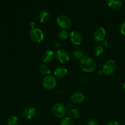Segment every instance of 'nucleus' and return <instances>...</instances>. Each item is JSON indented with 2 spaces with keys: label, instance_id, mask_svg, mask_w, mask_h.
<instances>
[{
  "label": "nucleus",
  "instance_id": "5",
  "mask_svg": "<svg viewBox=\"0 0 125 125\" xmlns=\"http://www.w3.org/2000/svg\"><path fill=\"white\" fill-rule=\"evenodd\" d=\"M56 78L54 76H46L42 81V86L45 90H52L56 87Z\"/></svg>",
  "mask_w": 125,
  "mask_h": 125
},
{
  "label": "nucleus",
  "instance_id": "6",
  "mask_svg": "<svg viewBox=\"0 0 125 125\" xmlns=\"http://www.w3.org/2000/svg\"><path fill=\"white\" fill-rule=\"evenodd\" d=\"M116 69V63L113 60H109L104 63L102 67L103 74L110 75L113 74Z\"/></svg>",
  "mask_w": 125,
  "mask_h": 125
},
{
  "label": "nucleus",
  "instance_id": "2",
  "mask_svg": "<svg viewBox=\"0 0 125 125\" xmlns=\"http://www.w3.org/2000/svg\"><path fill=\"white\" fill-rule=\"evenodd\" d=\"M52 114L55 117L59 118H62L67 113V109L64 104L61 103H56L53 106Z\"/></svg>",
  "mask_w": 125,
  "mask_h": 125
},
{
  "label": "nucleus",
  "instance_id": "24",
  "mask_svg": "<svg viewBox=\"0 0 125 125\" xmlns=\"http://www.w3.org/2000/svg\"><path fill=\"white\" fill-rule=\"evenodd\" d=\"M87 125H99V122L95 118H91L88 120Z\"/></svg>",
  "mask_w": 125,
  "mask_h": 125
},
{
  "label": "nucleus",
  "instance_id": "16",
  "mask_svg": "<svg viewBox=\"0 0 125 125\" xmlns=\"http://www.w3.org/2000/svg\"><path fill=\"white\" fill-rule=\"evenodd\" d=\"M49 18H50V15L47 11L42 10L39 13V18L40 23L44 24V23H47L49 21Z\"/></svg>",
  "mask_w": 125,
  "mask_h": 125
},
{
  "label": "nucleus",
  "instance_id": "19",
  "mask_svg": "<svg viewBox=\"0 0 125 125\" xmlns=\"http://www.w3.org/2000/svg\"><path fill=\"white\" fill-rule=\"evenodd\" d=\"M58 36V38L60 40L64 41V40H67V39L69 36V33L67 30H66V29H62V30H61L59 32Z\"/></svg>",
  "mask_w": 125,
  "mask_h": 125
},
{
  "label": "nucleus",
  "instance_id": "29",
  "mask_svg": "<svg viewBox=\"0 0 125 125\" xmlns=\"http://www.w3.org/2000/svg\"></svg>",
  "mask_w": 125,
  "mask_h": 125
},
{
  "label": "nucleus",
  "instance_id": "10",
  "mask_svg": "<svg viewBox=\"0 0 125 125\" xmlns=\"http://www.w3.org/2000/svg\"><path fill=\"white\" fill-rule=\"evenodd\" d=\"M36 114L35 108L32 106L26 107L22 111V117L26 120H31L34 118Z\"/></svg>",
  "mask_w": 125,
  "mask_h": 125
},
{
  "label": "nucleus",
  "instance_id": "3",
  "mask_svg": "<svg viewBox=\"0 0 125 125\" xmlns=\"http://www.w3.org/2000/svg\"><path fill=\"white\" fill-rule=\"evenodd\" d=\"M29 37L31 40L34 43H39L42 42L44 39V34L42 31L39 28H33L29 31Z\"/></svg>",
  "mask_w": 125,
  "mask_h": 125
},
{
  "label": "nucleus",
  "instance_id": "11",
  "mask_svg": "<svg viewBox=\"0 0 125 125\" xmlns=\"http://www.w3.org/2000/svg\"><path fill=\"white\" fill-rule=\"evenodd\" d=\"M85 96L83 93L80 92H75L72 94L70 97V101L72 104H79L83 102L84 100Z\"/></svg>",
  "mask_w": 125,
  "mask_h": 125
},
{
  "label": "nucleus",
  "instance_id": "23",
  "mask_svg": "<svg viewBox=\"0 0 125 125\" xmlns=\"http://www.w3.org/2000/svg\"><path fill=\"white\" fill-rule=\"evenodd\" d=\"M119 31H120V32L121 33V35L125 37V21L123 22L120 25V28H119Z\"/></svg>",
  "mask_w": 125,
  "mask_h": 125
},
{
  "label": "nucleus",
  "instance_id": "21",
  "mask_svg": "<svg viewBox=\"0 0 125 125\" xmlns=\"http://www.w3.org/2000/svg\"><path fill=\"white\" fill-rule=\"evenodd\" d=\"M60 125H74L73 120L69 117H64L61 119Z\"/></svg>",
  "mask_w": 125,
  "mask_h": 125
},
{
  "label": "nucleus",
  "instance_id": "9",
  "mask_svg": "<svg viewBox=\"0 0 125 125\" xmlns=\"http://www.w3.org/2000/svg\"><path fill=\"white\" fill-rule=\"evenodd\" d=\"M69 39L71 42L75 45H80L82 43L83 38L80 33L77 31H73L69 34Z\"/></svg>",
  "mask_w": 125,
  "mask_h": 125
},
{
  "label": "nucleus",
  "instance_id": "8",
  "mask_svg": "<svg viewBox=\"0 0 125 125\" xmlns=\"http://www.w3.org/2000/svg\"><path fill=\"white\" fill-rule=\"evenodd\" d=\"M106 37V31L102 27L97 28L93 32V39L96 42L100 43L104 41Z\"/></svg>",
  "mask_w": 125,
  "mask_h": 125
},
{
  "label": "nucleus",
  "instance_id": "14",
  "mask_svg": "<svg viewBox=\"0 0 125 125\" xmlns=\"http://www.w3.org/2000/svg\"><path fill=\"white\" fill-rule=\"evenodd\" d=\"M106 2L110 8L117 9L122 6L123 0H106Z\"/></svg>",
  "mask_w": 125,
  "mask_h": 125
},
{
  "label": "nucleus",
  "instance_id": "4",
  "mask_svg": "<svg viewBox=\"0 0 125 125\" xmlns=\"http://www.w3.org/2000/svg\"><path fill=\"white\" fill-rule=\"evenodd\" d=\"M56 24L62 29H70L72 26V21L66 15H60L56 19Z\"/></svg>",
  "mask_w": 125,
  "mask_h": 125
},
{
  "label": "nucleus",
  "instance_id": "1",
  "mask_svg": "<svg viewBox=\"0 0 125 125\" xmlns=\"http://www.w3.org/2000/svg\"><path fill=\"white\" fill-rule=\"evenodd\" d=\"M80 66L83 72L86 73H91L96 70V63L94 60L90 56H84L80 61Z\"/></svg>",
  "mask_w": 125,
  "mask_h": 125
},
{
  "label": "nucleus",
  "instance_id": "22",
  "mask_svg": "<svg viewBox=\"0 0 125 125\" xmlns=\"http://www.w3.org/2000/svg\"><path fill=\"white\" fill-rule=\"evenodd\" d=\"M18 123V118L16 116L13 115L7 119V125H17Z\"/></svg>",
  "mask_w": 125,
  "mask_h": 125
},
{
  "label": "nucleus",
  "instance_id": "26",
  "mask_svg": "<svg viewBox=\"0 0 125 125\" xmlns=\"http://www.w3.org/2000/svg\"><path fill=\"white\" fill-rule=\"evenodd\" d=\"M103 45L104 46H109L110 45V43L109 42V41L107 40V41H105L103 43Z\"/></svg>",
  "mask_w": 125,
  "mask_h": 125
},
{
  "label": "nucleus",
  "instance_id": "20",
  "mask_svg": "<svg viewBox=\"0 0 125 125\" xmlns=\"http://www.w3.org/2000/svg\"><path fill=\"white\" fill-rule=\"evenodd\" d=\"M72 57H73V58L74 59L80 60H80L82 59V57L85 56L84 54H83V52H82V51L78 50H74V51L72 52Z\"/></svg>",
  "mask_w": 125,
  "mask_h": 125
},
{
  "label": "nucleus",
  "instance_id": "15",
  "mask_svg": "<svg viewBox=\"0 0 125 125\" xmlns=\"http://www.w3.org/2000/svg\"><path fill=\"white\" fill-rule=\"evenodd\" d=\"M104 46L102 43H98L93 48V53L96 56H100L104 52Z\"/></svg>",
  "mask_w": 125,
  "mask_h": 125
},
{
  "label": "nucleus",
  "instance_id": "27",
  "mask_svg": "<svg viewBox=\"0 0 125 125\" xmlns=\"http://www.w3.org/2000/svg\"><path fill=\"white\" fill-rule=\"evenodd\" d=\"M66 107H67V109H71L72 108V103H67Z\"/></svg>",
  "mask_w": 125,
  "mask_h": 125
},
{
  "label": "nucleus",
  "instance_id": "28",
  "mask_svg": "<svg viewBox=\"0 0 125 125\" xmlns=\"http://www.w3.org/2000/svg\"><path fill=\"white\" fill-rule=\"evenodd\" d=\"M123 87L124 89H125V82L123 83Z\"/></svg>",
  "mask_w": 125,
  "mask_h": 125
},
{
  "label": "nucleus",
  "instance_id": "13",
  "mask_svg": "<svg viewBox=\"0 0 125 125\" xmlns=\"http://www.w3.org/2000/svg\"><path fill=\"white\" fill-rule=\"evenodd\" d=\"M67 74V70L64 67H56L54 70V75L58 78H64Z\"/></svg>",
  "mask_w": 125,
  "mask_h": 125
},
{
  "label": "nucleus",
  "instance_id": "12",
  "mask_svg": "<svg viewBox=\"0 0 125 125\" xmlns=\"http://www.w3.org/2000/svg\"><path fill=\"white\" fill-rule=\"evenodd\" d=\"M55 56V53L52 50H47L44 51L42 56V59L45 63H49L53 60Z\"/></svg>",
  "mask_w": 125,
  "mask_h": 125
},
{
  "label": "nucleus",
  "instance_id": "17",
  "mask_svg": "<svg viewBox=\"0 0 125 125\" xmlns=\"http://www.w3.org/2000/svg\"><path fill=\"white\" fill-rule=\"evenodd\" d=\"M69 117L72 120H77L80 116V112L79 110L76 108H72L68 111Z\"/></svg>",
  "mask_w": 125,
  "mask_h": 125
},
{
  "label": "nucleus",
  "instance_id": "25",
  "mask_svg": "<svg viewBox=\"0 0 125 125\" xmlns=\"http://www.w3.org/2000/svg\"><path fill=\"white\" fill-rule=\"evenodd\" d=\"M107 125H121L120 123L117 121H112V122H109Z\"/></svg>",
  "mask_w": 125,
  "mask_h": 125
},
{
  "label": "nucleus",
  "instance_id": "18",
  "mask_svg": "<svg viewBox=\"0 0 125 125\" xmlns=\"http://www.w3.org/2000/svg\"><path fill=\"white\" fill-rule=\"evenodd\" d=\"M39 73L44 76H49L51 73V70L46 65H41L39 68Z\"/></svg>",
  "mask_w": 125,
  "mask_h": 125
},
{
  "label": "nucleus",
  "instance_id": "7",
  "mask_svg": "<svg viewBox=\"0 0 125 125\" xmlns=\"http://www.w3.org/2000/svg\"><path fill=\"white\" fill-rule=\"evenodd\" d=\"M55 57L60 63H66L70 59V54L64 49H58L55 53Z\"/></svg>",
  "mask_w": 125,
  "mask_h": 125
}]
</instances>
